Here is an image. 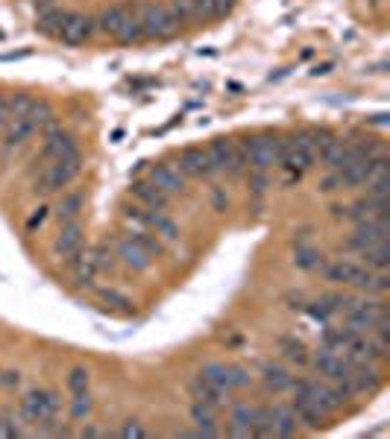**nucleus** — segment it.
<instances>
[{
    "label": "nucleus",
    "instance_id": "f257e3e1",
    "mask_svg": "<svg viewBox=\"0 0 390 439\" xmlns=\"http://www.w3.org/2000/svg\"><path fill=\"white\" fill-rule=\"evenodd\" d=\"M79 167H82V155H68V159H56V161L41 164V173H38V179H36L33 193H36V196H45V193H53V191L68 188V185H71V182L77 179Z\"/></svg>",
    "mask_w": 390,
    "mask_h": 439
},
{
    "label": "nucleus",
    "instance_id": "f03ea898",
    "mask_svg": "<svg viewBox=\"0 0 390 439\" xmlns=\"http://www.w3.org/2000/svg\"><path fill=\"white\" fill-rule=\"evenodd\" d=\"M290 392L299 395V399L309 401L320 416H334L338 410L343 407L338 401V395H334L332 384H320V381H311V378H294V384H290Z\"/></svg>",
    "mask_w": 390,
    "mask_h": 439
},
{
    "label": "nucleus",
    "instance_id": "7ed1b4c3",
    "mask_svg": "<svg viewBox=\"0 0 390 439\" xmlns=\"http://www.w3.org/2000/svg\"><path fill=\"white\" fill-rule=\"evenodd\" d=\"M135 12L138 21H141L144 38H171L176 33V21L171 18L164 3H141Z\"/></svg>",
    "mask_w": 390,
    "mask_h": 439
},
{
    "label": "nucleus",
    "instance_id": "20e7f679",
    "mask_svg": "<svg viewBox=\"0 0 390 439\" xmlns=\"http://www.w3.org/2000/svg\"><path fill=\"white\" fill-rule=\"evenodd\" d=\"M241 144H244V150H247L249 170H270L273 164H279V138H276V135L244 138Z\"/></svg>",
    "mask_w": 390,
    "mask_h": 439
},
{
    "label": "nucleus",
    "instance_id": "39448f33",
    "mask_svg": "<svg viewBox=\"0 0 390 439\" xmlns=\"http://www.w3.org/2000/svg\"><path fill=\"white\" fill-rule=\"evenodd\" d=\"M56 413H59V399H56L53 392L47 390H30L24 395V401H21V416L26 422H47V419H56Z\"/></svg>",
    "mask_w": 390,
    "mask_h": 439
},
{
    "label": "nucleus",
    "instance_id": "423d86ee",
    "mask_svg": "<svg viewBox=\"0 0 390 439\" xmlns=\"http://www.w3.org/2000/svg\"><path fill=\"white\" fill-rule=\"evenodd\" d=\"M320 273H323L329 281H334V285H352V287H364L367 285V278L373 270H367V266H358L352 261H332V264H320Z\"/></svg>",
    "mask_w": 390,
    "mask_h": 439
},
{
    "label": "nucleus",
    "instance_id": "0eeeda50",
    "mask_svg": "<svg viewBox=\"0 0 390 439\" xmlns=\"http://www.w3.org/2000/svg\"><path fill=\"white\" fill-rule=\"evenodd\" d=\"M68 155H79V147L77 141L62 132V126H50V129H45V147H41V161H56V159H68Z\"/></svg>",
    "mask_w": 390,
    "mask_h": 439
},
{
    "label": "nucleus",
    "instance_id": "6e6552de",
    "mask_svg": "<svg viewBox=\"0 0 390 439\" xmlns=\"http://www.w3.org/2000/svg\"><path fill=\"white\" fill-rule=\"evenodd\" d=\"M314 369L320 372V375H326L329 381H338V378H346L350 375V369H352V363L355 360H350L343 355V351H332V349H320L317 355H314Z\"/></svg>",
    "mask_w": 390,
    "mask_h": 439
},
{
    "label": "nucleus",
    "instance_id": "1a4fd4ad",
    "mask_svg": "<svg viewBox=\"0 0 390 439\" xmlns=\"http://www.w3.org/2000/svg\"><path fill=\"white\" fill-rule=\"evenodd\" d=\"M91 33H94V21L88 15H82V12H68L62 30H59V38L65 45L77 47V45H86L91 38Z\"/></svg>",
    "mask_w": 390,
    "mask_h": 439
},
{
    "label": "nucleus",
    "instance_id": "9d476101",
    "mask_svg": "<svg viewBox=\"0 0 390 439\" xmlns=\"http://www.w3.org/2000/svg\"><path fill=\"white\" fill-rule=\"evenodd\" d=\"M115 258H120V264L123 266H130V270H135V273H144V270H150V264H153V258L150 255L135 244V240L127 234V237H118L115 240Z\"/></svg>",
    "mask_w": 390,
    "mask_h": 439
},
{
    "label": "nucleus",
    "instance_id": "9b49d317",
    "mask_svg": "<svg viewBox=\"0 0 390 439\" xmlns=\"http://www.w3.org/2000/svg\"><path fill=\"white\" fill-rule=\"evenodd\" d=\"M53 252L65 261H71L77 252H82V225L77 220L62 223L59 234H56V240H53Z\"/></svg>",
    "mask_w": 390,
    "mask_h": 439
},
{
    "label": "nucleus",
    "instance_id": "f8f14e48",
    "mask_svg": "<svg viewBox=\"0 0 390 439\" xmlns=\"http://www.w3.org/2000/svg\"><path fill=\"white\" fill-rule=\"evenodd\" d=\"M179 173H182V176H194V179H205V176L214 173V167H212V161H208L205 150L188 147V150L179 152Z\"/></svg>",
    "mask_w": 390,
    "mask_h": 439
},
{
    "label": "nucleus",
    "instance_id": "ddd939ff",
    "mask_svg": "<svg viewBox=\"0 0 390 439\" xmlns=\"http://www.w3.org/2000/svg\"><path fill=\"white\" fill-rule=\"evenodd\" d=\"M147 182H153V185H156L162 193H167V196L185 191V176L179 173L176 167H171V164H156L147 173Z\"/></svg>",
    "mask_w": 390,
    "mask_h": 439
},
{
    "label": "nucleus",
    "instance_id": "4468645a",
    "mask_svg": "<svg viewBox=\"0 0 390 439\" xmlns=\"http://www.w3.org/2000/svg\"><path fill=\"white\" fill-rule=\"evenodd\" d=\"M373 161L375 159H358V155H350L343 161V167L338 170L343 188H358V185H367V179L373 173Z\"/></svg>",
    "mask_w": 390,
    "mask_h": 439
},
{
    "label": "nucleus",
    "instance_id": "2eb2a0df",
    "mask_svg": "<svg viewBox=\"0 0 390 439\" xmlns=\"http://www.w3.org/2000/svg\"><path fill=\"white\" fill-rule=\"evenodd\" d=\"M208 161H212L214 173H232V161H235V141L229 138H214L205 150Z\"/></svg>",
    "mask_w": 390,
    "mask_h": 439
},
{
    "label": "nucleus",
    "instance_id": "dca6fc26",
    "mask_svg": "<svg viewBox=\"0 0 390 439\" xmlns=\"http://www.w3.org/2000/svg\"><path fill=\"white\" fill-rule=\"evenodd\" d=\"M130 193H132L144 208H150V211H162V208L167 205V200H171V196L162 193V191L153 185V182H147V179H144V182H135V185L130 188Z\"/></svg>",
    "mask_w": 390,
    "mask_h": 439
},
{
    "label": "nucleus",
    "instance_id": "f3484780",
    "mask_svg": "<svg viewBox=\"0 0 390 439\" xmlns=\"http://www.w3.org/2000/svg\"><path fill=\"white\" fill-rule=\"evenodd\" d=\"M270 424H273V436H294L299 431V422L294 416V410L285 404L270 407Z\"/></svg>",
    "mask_w": 390,
    "mask_h": 439
},
{
    "label": "nucleus",
    "instance_id": "a211bd4d",
    "mask_svg": "<svg viewBox=\"0 0 390 439\" xmlns=\"http://www.w3.org/2000/svg\"><path fill=\"white\" fill-rule=\"evenodd\" d=\"M191 419L197 424L194 436H217V424H214V407L212 404H203V401H194L191 404Z\"/></svg>",
    "mask_w": 390,
    "mask_h": 439
},
{
    "label": "nucleus",
    "instance_id": "6ab92c4d",
    "mask_svg": "<svg viewBox=\"0 0 390 439\" xmlns=\"http://www.w3.org/2000/svg\"><path fill=\"white\" fill-rule=\"evenodd\" d=\"M261 381H264V387L273 390V392H288L290 384H294V375L279 363H264L261 366Z\"/></svg>",
    "mask_w": 390,
    "mask_h": 439
},
{
    "label": "nucleus",
    "instance_id": "aec40b11",
    "mask_svg": "<svg viewBox=\"0 0 390 439\" xmlns=\"http://www.w3.org/2000/svg\"><path fill=\"white\" fill-rule=\"evenodd\" d=\"M188 392H191V399L194 401H203V404H212V407H220L223 404V392L217 387H212L203 375H194L188 381Z\"/></svg>",
    "mask_w": 390,
    "mask_h": 439
},
{
    "label": "nucleus",
    "instance_id": "412c9836",
    "mask_svg": "<svg viewBox=\"0 0 390 439\" xmlns=\"http://www.w3.org/2000/svg\"><path fill=\"white\" fill-rule=\"evenodd\" d=\"M320 155V164H323L326 170H341L343 167V161L350 159V144H343V141H338V138H332L329 144L317 152Z\"/></svg>",
    "mask_w": 390,
    "mask_h": 439
},
{
    "label": "nucleus",
    "instance_id": "4be33fe9",
    "mask_svg": "<svg viewBox=\"0 0 390 439\" xmlns=\"http://www.w3.org/2000/svg\"><path fill=\"white\" fill-rule=\"evenodd\" d=\"M127 12H130L127 6H109V9H103L100 18L94 21V30H100L103 35H118L123 18H127Z\"/></svg>",
    "mask_w": 390,
    "mask_h": 439
},
{
    "label": "nucleus",
    "instance_id": "5701e85b",
    "mask_svg": "<svg viewBox=\"0 0 390 439\" xmlns=\"http://www.w3.org/2000/svg\"><path fill=\"white\" fill-rule=\"evenodd\" d=\"M79 211H82V193L71 191V193H62L59 196V202H56L53 208V214L59 217V223H71L79 217Z\"/></svg>",
    "mask_w": 390,
    "mask_h": 439
},
{
    "label": "nucleus",
    "instance_id": "b1692460",
    "mask_svg": "<svg viewBox=\"0 0 390 439\" xmlns=\"http://www.w3.org/2000/svg\"><path fill=\"white\" fill-rule=\"evenodd\" d=\"M290 410H294L297 422L305 424L309 431H320V428H323V416H320L305 399H299V395H294V401H290Z\"/></svg>",
    "mask_w": 390,
    "mask_h": 439
},
{
    "label": "nucleus",
    "instance_id": "393cba45",
    "mask_svg": "<svg viewBox=\"0 0 390 439\" xmlns=\"http://www.w3.org/2000/svg\"><path fill=\"white\" fill-rule=\"evenodd\" d=\"M65 15L68 12L62 9H41V15H38V24H36V30L41 35H53V38H59V30H62V24H65Z\"/></svg>",
    "mask_w": 390,
    "mask_h": 439
},
{
    "label": "nucleus",
    "instance_id": "a878e982",
    "mask_svg": "<svg viewBox=\"0 0 390 439\" xmlns=\"http://www.w3.org/2000/svg\"><path fill=\"white\" fill-rule=\"evenodd\" d=\"M33 132H36V129H33V123L26 120V118H12V120L6 123V150L21 147Z\"/></svg>",
    "mask_w": 390,
    "mask_h": 439
},
{
    "label": "nucleus",
    "instance_id": "bb28decb",
    "mask_svg": "<svg viewBox=\"0 0 390 439\" xmlns=\"http://www.w3.org/2000/svg\"><path fill=\"white\" fill-rule=\"evenodd\" d=\"M120 45H138V41L144 38V30H141V21H138V12H127V18H123V24H120V30H118V35H115Z\"/></svg>",
    "mask_w": 390,
    "mask_h": 439
},
{
    "label": "nucleus",
    "instance_id": "cd10ccee",
    "mask_svg": "<svg viewBox=\"0 0 390 439\" xmlns=\"http://www.w3.org/2000/svg\"><path fill=\"white\" fill-rule=\"evenodd\" d=\"M144 223L153 225V229H156V234H162L164 240H176V237H179L176 223H173L171 217H164L162 211H147V214H144Z\"/></svg>",
    "mask_w": 390,
    "mask_h": 439
},
{
    "label": "nucleus",
    "instance_id": "c85d7f7f",
    "mask_svg": "<svg viewBox=\"0 0 390 439\" xmlns=\"http://www.w3.org/2000/svg\"><path fill=\"white\" fill-rule=\"evenodd\" d=\"M71 264H74V276H77V281L79 285H91L94 281V276H97V266H94V258H91V252H77L74 258H71Z\"/></svg>",
    "mask_w": 390,
    "mask_h": 439
},
{
    "label": "nucleus",
    "instance_id": "c756f323",
    "mask_svg": "<svg viewBox=\"0 0 390 439\" xmlns=\"http://www.w3.org/2000/svg\"><path fill=\"white\" fill-rule=\"evenodd\" d=\"M24 118L33 123V129H50V126L56 123V120H53V109H50L47 103H41V100H33L30 111H26Z\"/></svg>",
    "mask_w": 390,
    "mask_h": 439
},
{
    "label": "nucleus",
    "instance_id": "7c9ffc66",
    "mask_svg": "<svg viewBox=\"0 0 390 439\" xmlns=\"http://www.w3.org/2000/svg\"><path fill=\"white\" fill-rule=\"evenodd\" d=\"M361 258H364L367 270H387V264H390V249H387V240H384V244H375V246L364 249V252H361Z\"/></svg>",
    "mask_w": 390,
    "mask_h": 439
},
{
    "label": "nucleus",
    "instance_id": "2f4dec72",
    "mask_svg": "<svg viewBox=\"0 0 390 439\" xmlns=\"http://www.w3.org/2000/svg\"><path fill=\"white\" fill-rule=\"evenodd\" d=\"M279 349H282V355L290 363H297V366L309 363V351H305V346L299 343V340H294V337H279Z\"/></svg>",
    "mask_w": 390,
    "mask_h": 439
},
{
    "label": "nucleus",
    "instance_id": "473e14b6",
    "mask_svg": "<svg viewBox=\"0 0 390 439\" xmlns=\"http://www.w3.org/2000/svg\"><path fill=\"white\" fill-rule=\"evenodd\" d=\"M200 375L212 387H217L220 392H229V372H226V366H223V363H205L200 369Z\"/></svg>",
    "mask_w": 390,
    "mask_h": 439
},
{
    "label": "nucleus",
    "instance_id": "72a5a7b5",
    "mask_svg": "<svg viewBox=\"0 0 390 439\" xmlns=\"http://www.w3.org/2000/svg\"><path fill=\"white\" fill-rule=\"evenodd\" d=\"M299 138L305 141V144H309V150L317 155L320 150H323L326 144H329V141L334 138L329 129H317V126H311V129H305V132H299Z\"/></svg>",
    "mask_w": 390,
    "mask_h": 439
},
{
    "label": "nucleus",
    "instance_id": "f704fd0d",
    "mask_svg": "<svg viewBox=\"0 0 390 439\" xmlns=\"http://www.w3.org/2000/svg\"><path fill=\"white\" fill-rule=\"evenodd\" d=\"M323 255H320L317 249H311V246H297V255H294V264L299 266V270H320V261Z\"/></svg>",
    "mask_w": 390,
    "mask_h": 439
},
{
    "label": "nucleus",
    "instance_id": "c9c22d12",
    "mask_svg": "<svg viewBox=\"0 0 390 439\" xmlns=\"http://www.w3.org/2000/svg\"><path fill=\"white\" fill-rule=\"evenodd\" d=\"M167 12H171V18L176 21V26L194 21V6H191V0H171V3H167Z\"/></svg>",
    "mask_w": 390,
    "mask_h": 439
},
{
    "label": "nucleus",
    "instance_id": "e433bc0d",
    "mask_svg": "<svg viewBox=\"0 0 390 439\" xmlns=\"http://www.w3.org/2000/svg\"><path fill=\"white\" fill-rule=\"evenodd\" d=\"M130 237H132L135 244H138V246H141V249L150 255V258H159V255H162V249H164V246H162V240H159V237H150L147 232H130Z\"/></svg>",
    "mask_w": 390,
    "mask_h": 439
},
{
    "label": "nucleus",
    "instance_id": "4c0bfd02",
    "mask_svg": "<svg viewBox=\"0 0 390 439\" xmlns=\"http://www.w3.org/2000/svg\"><path fill=\"white\" fill-rule=\"evenodd\" d=\"M71 419H86L88 413H91V395H88V390H79V392H74V399H71Z\"/></svg>",
    "mask_w": 390,
    "mask_h": 439
},
{
    "label": "nucleus",
    "instance_id": "58836bf2",
    "mask_svg": "<svg viewBox=\"0 0 390 439\" xmlns=\"http://www.w3.org/2000/svg\"><path fill=\"white\" fill-rule=\"evenodd\" d=\"M91 258H94L97 273H109V270H115V252H111L109 246H94V249H91Z\"/></svg>",
    "mask_w": 390,
    "mask_h": 439
},
{
    "label": "nucleus",
    "instance_id": "ea45409f",
    "mask_svg": "<svg viewBox=\"0 0 390 439\" xmlns=\"http://www.w3.org/2000/svg\"><path fill=\"white\" fill-rule=\"evenodd\" d=\"M100 299H103V302H106L109 308L120 310V314H132V302L127 299V296L115 293V290H100Z\"/></svg>",
    "mask_w": 390,
    "mask_h": 439
},
{
    "label": "nucleus",
    "instance_id": "a19ab883",
    "mask_svg": "<svg viewBox=\"0 0 390 439\" xmlns=\"http://www.w3.org/2000/svg\"><path fill=\"white\" fill-rule=\"evenodd\" d=\"M6 106H9V118H24L33 106V97L26 94H15V97H6Z\"/></svg>",
    "mask_w": 390,
    "mask_h": 439
},
{
    "label": "nucleus",
    "instance_id": "79ce46f5",
    "mask_svg": "<svg viewBox=\"0 0 390 439\" xmlns=\"http://www.w3.org/2000/svg\"><path fill=\"white\" fill-rule=\"evenodd\" d=\"M226 372H229V390H244V387H249V381H253L244 366H226Z\"/></svg>",
    "mask_w": 390,
    "mask_h": 439
},
{
    "label": "nucleus",
    "instance_id": "37998d69",
    "mask_svg": "<svg viewBox=\"0 0 390 439\" xmlns=\"http://www.w3.org/2000/svg\"><path fill=\"white\" fill-rule=\"evenodd\" d=\"M194 6V21H214V0H191Z\"/></svg>",
    "mask_w": 390,
    "mask_h": 439
},
{
    "label": "nucleus",
    "instance_id": "c03bdc74",
    "mask_svg": "<svg viewBox=\"0 0 390 439\" xmlns=\"http://www.w3.org/2000/svg\"><path fill=\"white\" fill-rule=\"evenodd\" d=\"M247 185H249V191H253L256 196H261L264 191H267V170H249Z\"/></svg>",
    "mask_w": 390,
    "mask_h": 439
},
{
    "label": "nucleus",
    "instance_id": "a18cd8bd",
    "mask_svg": "<svg viewBox=\"0 0 390 439\" xmlns=\"http://www.w3.org/2000/svg\"><path fill=\"white\" fill-rule=\"evenodd\" d=\"M68 390H71V392L88 390V369H86V366H77V369H71V375H68Z\"/></svg>",
    "mask_w": 390,
    "mask_h": 439
},
{
    "label": "nucleus",
    "instance_id": "49530a36",
    "mask_svg": "<svg viewBox=\"0 0 390 439\" xmlns=\"http://www.w3.org/2000/svg\"><path fill=\"white\" fill-rule=\"evenodd\" d=\"M323 193H334V191H341L343 188V182H341V173L338 170H326V176L320 179V185H317Z\"/></svg>",
    "mask_w": 390,
    "mask_h": 439
},
{
    "label": "nucleus",
    "instance_id": "de8ad7c7",
    "mask_svg": "<svg viewBox=\"0 0 390 439\" xmlns=\"http://www.w3.org/2000/svg\"><path fill=\"white\" fill-rule=\"evenodd\" d=\"M305 310H309V317H311V319H317V322H326V319L332 317V310L323 305V299H320V302H311Z\"/></svg>",
    "mask_w": 390,
    "mask_h": 439
},
{
    "label": "nucleus",
    "instance_id": "09e8293b",
    "mask_svg": "<svg viewBox=\"0 0 390 439\" xmlns=\"http://www.w3.org/2000/svg\"><path fill=\"white\" fill-rule=\"evenodd\" d=\"M120 436H123V439H141V436H144V428H141V424H138L135 419H130V422L120 428Z\"/></svg>",
    "mask_w": 390,
    "mask_h": 439
},
{
    "label": "nucleus",
    "instance_id": "8fccbe9b",
    "mask_svg": "<svg viewBox=\"0 0 390 439\" xmlns=\"http://www.w3.org/2000/svg\"><path fill=\"white\" fill-rule=\"evenodd\" d=\"M47 220V208H38L36 214H30V220H26V229L30 232H36V229H41V223Z\"/></svg>",
    "mask_w": 390,
    "mask_h": 439
},
{
    "label": "nucleus",
    "instance_id": "3c124183",
    "mask_svg": "<svg viewBox=\"0 0 390 439\" xmlns=\"http://www.w3.org/2000/svg\"><path fill=\"white\" fill-rule=\"evenodd\" d=\"M235 9V0H214V18H226Z\"/></svg>",
    "mask_w": 390,
    "mask_h": 439
},
{
    "label": "nucleus",
    "instance_id": "603ef678",
    "mask_svg": "<svg viewBox=\"0 0 390 439\" xmlns=\"http://www.w3.org/2000/svg\"><path fill=\"white\" fill-rule=\"evenodd\" d=\"M212 202H214V211H226V208H229V196L223 193L220 188H214V191H212Z\"/></svg>",
    "mask_w": 390,
    "mask_h": 439
},
{
    "label": "nucleus",
    "instance_id": "864d4df0",
    "mask_svg": "<svg viewBox=\"0 0 390 439\" xmlns=\"http://www.w3.org/2000/svg\"><path fill=\"white\" fill-rule=\"evenodd\" d=\"M12 118H9V106H6V97L0 94V129H3V126L9 123Z\"/></svg>",
    "mask_w": 390,
    "mask_h": 439
},
{
    "label": "nucleus",
    "instance_id": "5fc2aeb1",
    "mask_svg": "<svg viewBox=\"0 0 390 439\" xmlns=\"http://www.w3.org/2000/svg\"><path fill=\"white\" fill-rule=\"evenodd\" d=\"M33 3H36V9H50L53 0H33Z\"/></svg>",
    "mask_w": 390,
    "mask_h": 439
},
{
    "label": "nucleus",
    "instance_id": "6e6d98bb",
    "mask_svg": "<svg viewBox=\"0 0 390 439\" xmlns=\"http://www.w3.org/2000/svg\"><path fill=\"white\" fill-rule=\"evenodd\" d=\"M82 436H103V431L100 428H86V431H82Z\"/></svg>",
    "mask_w": 390,
    "mask_h": 439
},
{
    "label": "nucleus",
    "instance_id": "4d7b16f0",
    "mask_svg": "<svg viewBox=\"0 0 390 439\" xmlns=\"http://www.w3.org/2000/svg\"><path fill=\"white\" fill-rule=\"evenodd\" d=\"M370 123H375V126H384V123H387V115H375Z\"/></svg>",
    "mask_w": 390,
    "mask_h": 439
},
{
    "label": "nucleus",
    "instance_id": "13d9d810",
    "mask_svg": "<svg viewBox=\"0 0 390 439\" xmlns=\"http://www.w3.org/2000/svg\"><path fill=\"white\" fill-rule=\"evenodd\" d=\"M0 384H3V378H0Z\"/></svg>",
    "mask_w": 390,
    "mask_h": 439
}]
</instances>
